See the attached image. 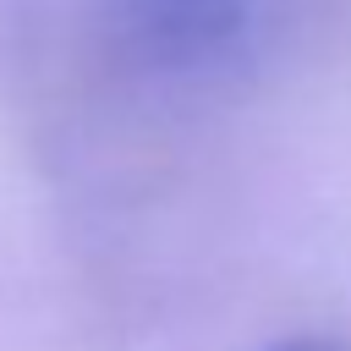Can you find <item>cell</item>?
Returning <instances> with one entry per match:
<instances>
[{
  "label": "cell",
  "mask_w": 351,
  "mask_h": 351,
  "mask_svg": "<svg viewBox=\"0 0 351 351\" xmlns=\"http://www.w3.org/2000/svg\"><path fill=\"white\" fill-rule=\"evenodd\" d=\"M274 351H335V346H318V340H291V346H274Z\"/></svg>",
  "instance_id": "obj_1"
}]
</instances>
